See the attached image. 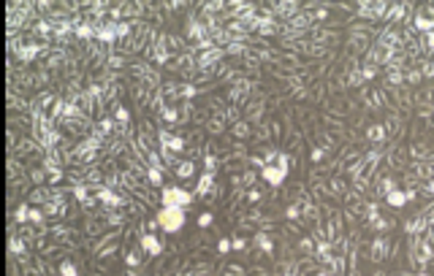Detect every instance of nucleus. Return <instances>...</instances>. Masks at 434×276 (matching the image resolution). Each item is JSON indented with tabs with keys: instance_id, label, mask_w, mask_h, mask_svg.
Listing matches in <instances>:
<instances>
[{
	"instance_id": "obj_36",
	"label": "nucleus",
	"mask_w": 434,
	"mask_h": 276,
	"mask_svg": "<svg viewBox=\"0 0 434 276\" xmlns=\"http://www.w3.org/2000/svg\"><path fill=\"white\" fill-rule=\"evenodd\" d=\"M285 219H290V222H296V219H304L302 206H299V203H290V206L285 209Z\"/></svg>"
},
{
	"instance_id": "obj_4",
	"label": "nucleus",
	"mask_w": 434,
	"mask_h": 276,
	"mask_svg": "<svg viewBox=\"0 0 434 276\" xmlns=\"http://www.w3.org/2000/svg\"><path fill=\"white\" fill-rule=\"evenodd\" d=\"M377 44L385 46V49H391V52H397V49H402V33L388 25V28H383V30L377 33Z\"/></svg>"
},
{
	"instance_id": "obj_50",
	"label": "nucleus",
	"mask_w": 434,
	"mask_h": 276,
	"mask_svg": "<svg viewBox=\"0 0 434 276\" xmlns=\"http://www.w3.org/2000/svg\"><path fill=\"white\" fill-rule=\"evenodd\" d=\"M277 168H282V171H290V154L279 152V157H277Z\"/></svg>"
},
{
	"instance_id": "obj_45",
	"label": "nucleus",
	"mask_w": 434,
	"mask_h": 276,
	"mask_svg": "<svg viewBox=\"0 0 434 276\" xmlns=\"http://www.w3.org/2000/svg\"><path fill=\"white\" fill-rule=\"evenodd\" d=\"M299 249H302L307 257H315V244H312V239H307V236L299 239Z\"/></svg>"
},
{
	"instance_id": "obj_43",
	"label": "nucleus",
	"mask_w": 434,
	"mask_h": 276,
	"mask_svg": "<svg viewBox=\"0 0 434 276\" xmlns=\"http://www.w3.org/2000/svg\"><path fill=\"white\" fill-rule=\"evenodd\" d=\"M44 219H46V214H44V209H41V206H33V209H31V222H33V225L44 228Z\"/></svg>"
},
{
	"instance_id": "obj_2",
	"label": "nucleus",
	"mask_w": 434,
	"mask_h": 276,
	"mask_svg": "<svg viewBox=\"0 0 434 276\" xmlns=\"http://www.w3.org/2000/svg\"><path fill=\"white\" fill-rule=\"evenodd\" d=\"M157 222H160V228L166 230V233H180L182 228H185V209H160L157 212Z\"/></svg>"
},
{
	"instance_id": "obj_35",
	"label": "nucleus",
	"mask_w": 434,
	"mask_h": 276,
	"mask_svg": "<svg viewBox=\"0 0 434 276\" xmlns=\"http://www.w3.org/2000/svg\"><path fill=\"white\" fill-rule=\"evenodd\" d=\"M117 252H120V241H114V244L103 246V249L98 252V260H112V257H114Z\"/></svg>"
},
{
	"instance_id": "obj_23",
	"label": "nucleus",
	"mask_w": 434,
	"mask_h": 276,
	"mask_svg": "<svg viewBox=\"0 0 434 276\" xmlns=\"http://www.w3.org/2000/svg\"><path fill=\"white\" fill-rule=\"evenodd\" d=\"M385 130H388V136H402V117L399 114H391L388 120H385Z\"/></svg>"
},
{
	"instance_id": "obj_58",
	"label": "nucleus",
	"mask_w": 434,
	"mask_h": 276,
	"mask_svg": "<svg viewBox=\"0 0 434 276\" xmlns=\"http://www.w3.org/2000/svg\"><path fill=\"white\" fill-rule=\"evenodd\" d=\"M315 276H334V274H331V268H320V271H315Z\"/></svg>"
},
{
	"instance_id": "obj_19",
	"label": "nucleus",
	"mask_w": 434,
	"mask_h": 276,
	"mask_svg": "<svg viewBox=\"0 0 434 276\" xmlns=\"http://www.w3.org/2000/svg\"><path fill=\"white\" fill-rule=\"evenodd\" d=\"M410 157H415V163H429V157H432L429 144H424V141L413 144V147H410Z\"/></svg>"
},
{
	"instance_id": "obj_29",
	"label": "nucleus",
	"mask_w": 434,
	"mask_h": 276,
	"mask_svg": "<svg viewBox=\"0 0 434 276\" xmlns=\"http://www.w3.org/2000/svg\"><path fill=\"white\" fill-rule=\"evenodd\" d=\"M160 117H163V120H166L168 125H171V122L177 125L180 120H182V114H180V109H177V106H166V109L160 111Z\"/></svg>"
},
{
	"instance_id": "obj_22",
	"label": "nucleus",
	"mask_w": 434,
	"mask_h": 276,
	"mask_svg": "<svg viewBox=\"0 0 434 276\" xmlns=\"http://www.w3.org/2000/svg\"><path fill=\"white\" fill-rule=\"evenodd\" d=\"M147 165H150V168H157V171H163V174H168V171H171V168L166 165V160L160 157L157 149H153V152L147 154Z\"/></svg>"
},
{
	"instance_id": "obj_6",
	"label": "nucleus",
	"mask_w": 434,
	"mask_h": 276,
	"mask_svg": "<svg viewBox=\"0 0 434 276\" xmlns=\"http://www.w3.org/2000/svg\"><path fill=\"white\" fill-rule=\"evenodd\" d=\"M139 244H141V249H144L147 255H153V257H160V255H163V241L157 239L155 233H141V236H139Z\"/></svg>"
},
{
	"instance_id": "obj_55",
	"label": "nucleus",
	"mask_w": 434,
	"mask_h": 276,
	"mask_svg": "<svg viewBox=\"0 0 434 276\" xmlns=\"http://www.w3.org/2000/svg\"><path fill=\"white\" fill-rule=\"evenodd\" d=\"M248 198H250V201H252V203H258V201H261V192H258V190H250V192H248Z\"/></svg>"
},
{
	"instance_id": "obj_32",
	"label": "nucleus",
	"mask_w": 434,
	"mask_h": 276,
	"mask_svg": "<svg viewBox=\"0 0 434 276\" xmlns=\"http://www.w3.org/2000/svg\"><path fill=\"white\" fill-rule=\"evenodd\" d=\"M367 79H364V71L361 68H353L350 73H347V87H361Z\"/></svg>"
},
{
	"instance_id": "obj_26",
	"label": "nucleus",
	"mask_w": 434,
	"mask_h": 276,
	"mask_svg": "<svg viewBox=\"0 0 434 276\" xmlns=\"http://www.w3.org/2000/svg\"><path fill=\"white\" fill-rule=\"evenodd\" d=\"M421 82H424V73H421V68H407V71H404V84L415 87V84H421Z\"/></svg>"
},
{
	"instance_id": "obj_52",
	"label": "nucleus",
	"mask_w": 434,
	"mask_h": 276,
	"mask_svg": "<svg viewBox=\"0 0 434 276\" xmlns=\"http://www.w3.org/2000/svg\"><path fill=\"white\" fill-rule=\"evenodd\" d=\"M323 157H326V149H323V147H315V149L310 152V160L315 163V165H318V163H320Z\"/></svg>"
},
{
	"instance_id": "obj_16",
	"label": "nucleus",
	"mask_w": 434,
	"mask_h": 276,
	"mask_svg": "<svg viewBox=\"0 0 434 276\" xmlns=\"http://www.w3.org/2000/svg\"><path fill=\"white\" fill-rule=\"evenodd\" d=\"M410 168H413V176L415 179H424V182H432L434 179V168L429 163H413Z\"/></svg>"
},
{
	"instance_id": "obj_27",
	"label": "nucleus",
	"mask_w": 434,
	"mask_h": 276,
	"mask_svg": "<svg viewBox=\"0 0 434 276\" xmlns=\"http://www.w3.org/2000/svg\"><path fill=\"white\" fill-rule=\"evenodd\" d=\"M385 79H388V87H399V84H404V71L388 68V71H385Z\"/></svg>"
},
{
	"instance_id": "obj_60",
	"label": "nucleus",
	"mask_w": 434,
	"mask_h": 276,
	"mask_svg": "<svg viewBox=\"0 0 434 276\" xmlns=\"http://www.w3.org/2000/svg\"><path fill=\"white\" fill-rule=\"evenodd\" d=\"M397 276H415V274H410V271H402V274H397Z\"/></svg>"
},
{
	"instance_id": "obj_53",
	"label": "nucleus",
	"mask_w": 434,
	"mask_h": 276,
	"mask_svg": "<svg viewBox=\"0 0 434 276\" xmlns=\"http://www.w3.org/2000/svg\"><path fill=\"white\" fill-rule=\"evenodd\" d=\"M231 244H234V249H236V252H242V249L248 246V239H242V236H234V239H231Z\"/></svg>"
},
{
	"instance_id": "obj_49",
	"label": "nucleus",
	"mask_w": 434,
	"mask_h": 276,
	"mask_svg": "<svg viewBox=\"0 0 434 276\" xmlns=\"http://www.w3.org/2000/svg\"><path fill=\"white\" fill-rule=\"evenodd\" d=\"M212 222H215V214H212V212H204V214L198 217V228H204V230H207Z\"/></svg>"
},
{
	"instance_id": "obj_13",
	"label": "nucleus",
	"mask_w": 434,
	"mask_h": 276,
	"mask_svg": "<svg viewBox=\"0 0 434 276\" xmlns=\"http://www.w3.org/2000/svg\"><path fill=\"white\" fill-rule=\"evenodd\" d=\"M215 187H217L215 174H207V171H204V174L198 176V182H196V195H201V198H204V195H209Z\"/></svg>"
},
{
	"instance_id": "obj_17",
	"label": "nucleus",
	"mask_w": 434,
	"mask_h": 276,
	"mask_svg": "<svg viewBox=\"0 0 434 276\" xmlns=\"http://www.w3.org/2000/svg\"><path fill=\"white\" fill-rule=\"evenodd\" d=\"M245 111H248V117L252 120V122H258V120L263 117V111H266L263 98H261V100H248V103H245Z\"/></svg>"
},
{
	"instance_id": "obj_5",
	"label": "nucleus",
	"mask_w": 434,
	"mask_h": 276,
	"mask_svg": "<svg viewBox=\"0 0 434 276\" xmlns=\"http://www.w3.org/2000/svg\"><path fill=\"white\" fill-rule=\"evenodd\" d=\"M157 144H160V147H168V149H171V152H182V149H185V138H182V136H174V133H171V130H166V127H163V130H157Z\"/></svg>"
},
{
	"instance_id": "obj_18",
	"label": "nucleus",
	"mask_w": 434,
	"mask_h": 276,
	"mask_svg": "<svg viewBox=\"0 0 434 276\" xmlns=\"http://www.w3.org/2000/svg\"><path fill=\"white\" fill-rule=\"evenodd\" d=\"M356 11H358V19H364V22H377V14H374V3H367V0H361V3H356Z\"/></svg>"
},
{
	"instance_id": "obj_57",
	"label": "nucleus",
	"mask_w": 434,
	"mask_h": 276,
	"mask_svg": "<svg viewBox=\"0 0 434 276\" xmlns=\"http://www.w3.org/2000/svg\"><path fill=\"white\" fill-rule=\"evenodd\" d=\"M424 192H429V195H432V198H434V179H432V182H426V184H424Z\"/></svg>"
},
{
	"instance_id": "obj_10",
	"label": "nucleus",
	"mask_w": 434,
	"mask_h": 276,
	"mask_svg": "<svg viewBox=\"0 0 434 276\" xmlns=\"http://www.w3.org/2000/svg\"><path fill=\"white\" fill-rule=\"evenodd\" d=\"M404 230H407L410 236H426V233H429V222L424 219V214H418L415 219H407V222H404Z\"/></svg>"
},
{
	"instance_id": "obj_47",
	"label": "nucleus",
	"mask_w": 434,
	"mask_h": 276,
	"mask_svg": "<svg viewBox=\"0 0 434 276\" xmlns=\"http://www.w3.org/2000/svg\"><path fill=\"white\" fill-rule=\"evenodd\" d=\"M223 274H225V276H248V268L234 263V266H225V271H223Z\"/></svg>"
},
{
	"instance_id": "obj_51",
	"label": "nucleus",
	"mask_w": 434,
	"mask_h": 276,
	"mask_svg": "<svg viewBox=\"0 0 434 276\" xmlns=\"http://www.w3.org/2000/svg\"><path fill=\"white\" fill-rule=\"evenodd\" d=\"M231 249H234L231 239H220V241H217V252H220V255H228Z\"/></svg>"
},
{
	"instance_id": "obj_12",
	"label": "nucleus",
	"mask_w": 434,
	"mask_h": 276,
	"mask_svg": "<svg viewBox=\"0 0 434 276\" xmlns=\"http://www.w3.org/2000/svg\"><path fill=\"white\" fill-rule=\"evenodd\" d=\"M252 244L258 246L263 255H272V252H275V241H272V236H269L266 230H255V236H252Z\"/></svg>"
},
{
	"instance_id": "obj_48",
	"label": "nucleus",
	"mask_w": 434,
	"mask_h": 276,
	"mask_svg": "<svg viewBox=\"0 0 434 276\" xmlns=\"http://www.w3.org/2000/svg\"><path fill=\"white\" fill-rule=\"evenodd\" d=\"M361 71H364V79H367V82H372L374 76H377V65H370V62H364Z\"/></svg>"
},
{
	"instance_id": "obj_24",
	"label": "nucleus",
	"mask_w": 434,
	"mask_h": 276,
	"mask_svg": "<svg viewBox=\"0 0 434 276\" xmlns=\"http://www.w3.org/2000/svg\"><path fill=\"white\" fill-rule=\"evenodd\" d=\"M174 174H177L180 179H190V176L196 174V163H193V160H182V163L174 168Z\"/></svg>"
},
{
	"instance_id": "obj_33",
	"label": "nucleus",
	"mask_w": 434,
	"mask_h": 276,
	"mask_svg": "<svg viewBox=\"0 0 434 276\" xmlns=\"http://www.w3.org/2000/svg\"><path fill=\"white\" fill-rule=\"evenodd\" d=\"M225 122H228V120H225L223 114H217V117H212V120L207 122V130H209V133H217V136H220V133L225 130Z\"/></svg>"
},
{
	"instance_id": "obj_14",
	"label": "nucleus",
	"mask_w": 434,
	"mask_h": 276,
	"mask_svg": "<svg viewBox=\"0 0 434 276\" xmlns=\"http://www.w3.org/2000/svg\"><path fill=\"white\" fill-rule=\"evenodd\" d=\"M28 203L31 206H46L49 203V187H33L31 190V195H28Z\"/></svg>"
},
{
	"instance_id": "obj_11",
	"label": "nucleus",
	"mask_w": 434,
	"mask_h": 276,
	"mask_svg": "<svg viewBox=\"0 0 434 276\" xmlns=\"http://www.w3.org/2000/svg\"><path fill=\"white\" fill-rule=\"evenodd\" d=\"M385 138H388L385 125H370V127H367V141H372L374 147H383Z\"/></svg>"
},
{
	"instance_id": "obj_42",
	"label": "nucleus",
	"mask_w": 434,
	"mask_h": 276,
	"mask_svg": "<svg viewBox=\"0 0 434 276\" xmlns=\"http://www.w3.org/2000/svg\"><path fill=\"white\" fill-rule=\"evenodd\" d=\"M372 228L377 230V233H385V230H391L394 228V219H385V217H380V219H374Z\"/></svg>"
},
{
	"instance_id": "obj_39",
	"label": "nucleus",
	"mask_w": 434,
	"mask_h": 276,
	"mask_svg": "<svg viewBox=\"0 0 434 276\" xmlns=\"http://www.w3.org/2000/svg\"><path fill=\"white\" fill-rule=\"evenodd\" d=\"M231 133H234L236 138H248V136H250V125H248V122H242V120H239V122H234V125H231Z\"/></svg>"
},
{
	"instance_id": "obj_8",
	"label": "nucleus",
	"mask_w": 434,
	"mask_h": 276,
	"mask_svg": "<svg viewBox=\"0 0 434 276\" xmlns=\"http://www.w3.org/2000/svg\"><path fill=\"white\" fill-rule=\"evenodd\" d=\"M261 179L266 184H272V187H279V184L288 179V171H282L277 165H266V168L261 171Z\"/></svg>"
},
{
	"instance_id": "obj_1",
	"label": "nucleus",
	"mask_w": 434,
	"mask_h": 276,
	"mask_svg": "<svg viewBox=\"0 0 434 276\" xmlns=\"http://www.w3.org/2000/svg\"><path fill=\"white\" fill-rule=\"evenodd\" d=\"M160 203L166 206V209H187L190 203H193V195L187 192L185 187H163L160 190Z\"/></svg>"
},
{
	"instance_id": "obj_25",
	"label": "nucleus",
	"mask_w": 434,
	"mask_h": 276,
	"mask_svg": "<svg viewBox=\"0 0 434 276\" xmlns=\"http://www.w3.org/2000/svg\"><path fill=\"white\" fill-rule=\"evenodd\" d=\"M370 103H372V109H383L385 103H391V100H388V92L385 90H372L370 92Z\"/></svg>"
},
{
	"instance_id": "obj_30",
	"label": "nucleus",
	"mask_w": 434,
	"mask_h": 276,
	"mask_svg": "<svg viewBox=\"0 0 434 276\" xmlns=\"http://www.w3.org/2000/svg\"><path fill=\"white\" fill-rule=\"evenodd\" d=\"M123 257H125V266H128V268H136V266L141 263V252H139V249H125Z\"/></svg>"
},
{
	"instance_id": "obj_61",
	"label": "nucleus",
	"mask_w": 434,
	"mask_h": 276,
	"mask_svg": "<svg viewBox=\"0 0 434 276\" xmlns=\"http://www.w3.org/2000/svg\"><path fill=\"white\" fill-rule=\"evenodd\" d=\"M377 276H385V274H377Z\"/></svg>"
},
{
	"instance_id": "obj_28",
	"label": "nucleus",
	"mask_w": 434,
	"mask_h": 276,
	"mask_svg": "<svg viewBox=\"0 0 434 276\" xmlns=\"http://www.w3.org/2000/svg\"><path fill=\"white\" fill-rule=\"evenodd\" d=\"M46 176H49V174H46V168H44V165H33V168H31V182H33V187H41Z\"/></svg>"
},
{
	"instance_id": "obj_37",
	"label": "nucleus",
	"mask_w": 434,
	"mask_h": 276,
	"mask_svg": "<svg viewBox=\"0 0 434 276\" xmlns=\"http://www.w3.org/2000/svg\"><path fill=\"white\" fill-rule=\"evenodd\" d=\"M163 35H166V44H168V49H171V52H182V46H185V44H182V38H180V35H171V33H163Z\"/></svg>"
},
{
	"instance_id": "obj_21",
	"label": "nucleus",
	"mask_w": 434,
	"mask_h": 276,
	"mask_svg": "<svg viewBox=\"0 0 434 276\" xmlns=\"http://www.w3.org/2000/svg\"><path fill=\"white\" fill-rule=\"evenodd\" d=\"M31 203H19V206H17V209H14V222H17V225H19V228H22V225H28V222H31Z\"/></svg>"
},
{
	"instance_id": "obj_56",
	"label": "nucleus",
	"mask_w": 434,
	"mask_h": 276,
	"mask_svg": "<svg viewBox=\"0 0 434 276\" xmlns=\"http://www.w3.org/2000/svg\"><path fill=\"white\" fill-rule=\"evenodd\" d=\"M426 46H429V52L434 55V30L429 33V35H426Z\"/></svg>"
},
{
	"instance_id": "obj_7",
	"label": "nucleus",
	"mask_w": 434,
	"mask_h": 276,
	"mask_svg": "<svg viewBox=\"0 0 434 276\" xmlns=\"http://www.w3.org/2000/svg\"><path fill=\"white\" fill-rule=\"evenodd\" d=\"M342 217H345V214H337L334 209H331V212H329V217H326V228H329V239H331V241H337V239H342V233H345Z\"/></svg>"
},
{
	"instance_id": "obj_38",
	"label": "nucleus",
	"mask_w": 434,
	"mask_h": 276,
	"mask_svg": "<svg viewBox=\"0 0 434 276\" xmlns=\"http://www.w3.org/2000/svg\"><path fill=\"white\" fill-rule=\"evenodd\" d=\"M312 22H326L331 14H329V8H323V6H312Z\"/></svg>"
},
{
	"instance_id": "obj_54",
	"label": "nucleus",
	"mask_w": 434,
	"mask_h": 276,
	"mask_svg": "<svg viewBox=\"0 0 434 276\" xmlns=\"http://www.w3.org/2000/svg\"><path fill=\"white\" fill-rule=\"evenodd\" d=\"M255 182V171H245L242 174V184H252Z\"/></svg>"
},
{
	"instance_id": "obj_3",
	"label": "nucleus",
	"mask_w": 434,
	"mask_h": 276,
	"mask_svg": "<svg viewBox=\"0 0 434 276\" xmlns=\"http://www.w3.org/2000/svg\"><path fill=\"white\" fill-rule=\"evenodd\" d=\"M391 252H394V244H391V239H388L385 233H380V236L374 239L372 244H370V260H372V263H383L385 257H394Z\"/></svg>"
},
{
	"instance_id": "obj_46",
	"label": "nucleus",
	"mask_w": 434,
	"mask_h": 276,
	"mask_svg": "<svg viewBox=\"0 0 434 276\" xmlns=\"http://www.w3.org/2000/svg\"><path fill=\"white\" fill-rule=\"evenodd\" d=\"M58 271H60V276H79V274H76V266H73L71 260H62Z\"/></svg>"
},
{
	"instance_id": "obj_41",
	"label": "nucleus",
	"mask_w": 434,
	"mask_h": 276,
	"mask_svg": "<svg viewBox=\"0 0 434 276\" xmlns=\"http://www.w3.org/2000/svg\"><path fill=\"white\" fill-rule=\"evenodd\" d=\"M144 179L153 184V187H160V184H163V171H157V168H147V176H144Z\"/></svg>"
},
{
	"instance_id": "obj_9",
	"label": "nucleus",
	"mask_w": 434,
	"mask_h": 276,
	"mask_svg": "<svg viewBox=\"0 0 434 276\" xmlns=\"http://www.w3.org/2000/svg\"><path fill=\"white\" fill-rule=\"evenodd\" d=\"M407 11H410V3H391L385 22H388V25H399V22H407Z\"/></svg>"
},
{
	"instance_id": "obj_44",
	"label": "nucleus",
	"mask_w": 434,
	"mask_h": 276,
	"mask_svg": "<svg viewBox=\"0 0 434 276\" xmlns=\"http://www.w3.org/2000/svg\"><path fill=\"white\" fill-rule=\"evenodd\" d=\"M217 165H220V160H217L212 152H207V157H204V171H207V174H215Z\"/></svg>"
},
{
	"instance_id": "obj_20",
	"label": "nucleus",
	"mask_w": 434,
	"mask_h": 276,
	"mask_svg": "<svg viewBox=\"0 0 434 276\" xmlns=\"http://www.w3.org/2000/svg\"><path fill=\"white\" fill-rule=\"evenodd\" d=\"M347 190H350V187H347V179H342V176H334V179H331V182H329V192H331V195H334V198H345V195H347Z\"/></svg>"
},
{
	"instance_id": "obj_15",
	"label": "nucleus",
	"mask_w": 434,
	"mask_h": 276,
	"mask_svg": "<svg viewBox=\"0 0 434 276\" xmlns=\"http://www.w3.org/2000/svg\"><path fill=\"white\" fill-rule=\"evenodd\" d=\"M385 203H388V206H394V209H404V206L410 203L407 190H399V187H397V190H391V192L385 195Z\"/></svg>"
},
{
	"instance_id": "obj_31",
	"label": "nucleus",
	"mask_w": 434,
	"mask_h": 276,
	"mask_svg": "<svg viewBox=\"0 0 434 276\" xmlns=\"http://www.w3.org/2000/svg\"><path fill=\"white\" fill-rule=\"evenodd\" d=\"M125 68V55H120V52H117V55H109V60H106V71H112V73H114V71H123Z\"/></svg>"
},
{
	"instance_id": "obj_40",
	"label": "nucleus",
	"mask_w": 434,
	"mask_h": 276,
	"mask_svg": "<svg viewBox=\"0 0 434 276\" xmlns=\"http://www.w3.org/2000/svg\"><path fill=\"white\" fill-rule=\"evenodd\" d=\"M391 190H397V182H394L391 176H383V179L377 182V192H383V195H388Z\"/></svg>"
},
{
	"instance_id": "obj_59",
	"label": "nucleus",
	"mask_w": 434,
	"mask_h": 276,
	"mask_svg": "<svg viewBox=\"0 0 434 276\" xmlns=\"http://www.w3.org/2000/svg\"><path fill=\"white\" fill-rule=\"evenodd\" d=\"M415 276H432V274H429L426 268H421V271H418V274H415Z\"/></svg>"
},
{
	"instance_id": "obj_34",
	"label": "nucleus",
	"mask_w": 434,
	"mask_h": 276,
	"mask_svg": "<svg viewBox=\"0 0 434 276\" xmlns=\"http://www.w3.org/2000/svg\"><path fill=\"white\" fill-rule=\"evenodd\" d=\"M114 122L117 125H130V111L125 109L123 103H117V106H114Z\"/></svg>"
}]
</instances>
